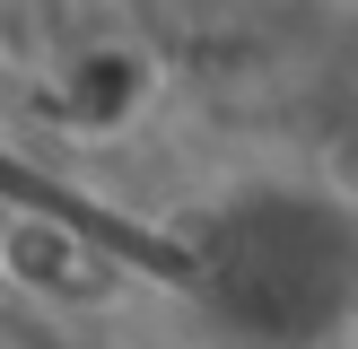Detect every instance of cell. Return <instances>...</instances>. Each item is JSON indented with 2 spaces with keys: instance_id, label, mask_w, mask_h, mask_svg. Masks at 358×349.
<instances>
[{
  "instance_id": "cell-1",
  "label": "cell",
  "mask_w": 358,
  "mask_h": 349,
  "mask_svg": "<svg viewBox=\"0 0 358 349\" xmlns=\"http://www.w3.org/2000/svg\"><path fill=\"white\" fill-rule=\"evenodd\" d=\"M350 262V209L315 184H254L210 218V297L254 349H332Z\"/></svg>"
}]
</instances>
